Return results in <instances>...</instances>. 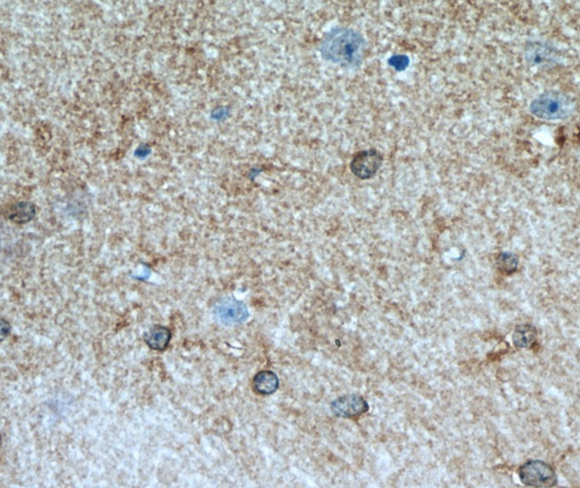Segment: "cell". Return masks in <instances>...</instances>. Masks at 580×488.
Segmentation results:
<instances>
[{
	"instance_id": "5",
	"label": "cell",
	"mask_w": 580,
	"mask_h": 488,
	"mask_svg": "<svg viewBox=\"0 0 580 488\" xmlns=\"http://www.w3.org/2000/svg\"><path fill=\"white\" fill-rule=\"evenodd\" d=\"M381 154L374 149L358 152L350 162L352 173L362 180L373 178L383 165Z\"/></svg>"
},
{
	"instance_id": "4",
	"label": "cell",
	"mask_w": 580,
	"mask_h": 488,
	"mask_svg": "<svg viewBox=\"0 0 580 488\" xmlns=\"http://www.w3.org/2000/svg\"><path fill=\"white\" fill-rule=\"evenodd\" d=\"M520 481L534 487H552L558 484V476L551 466L542 461L532 460L523 464L519 470Z\"/></svg>"
},
{
	"instance_id": "12",
	"label": "cell",
	"mask_w": 580,
	"mask_h": 488,
	"mask_svg": "<svg viewBox=\"0 0 580 488\" xmlns=\"http://www.w3.org/2000/svg\"><path fill=\"white\" fill-rule=\"evenodd\" d=\"M389 66L396 70L397 72H404L411 64V60L405 54H396L388 60Z\"/></svg>"
},
{
	"instance_id": "13",
	"label": "cell",
	"mask_w": 580,
	"mask_h": 488,
	"mask_svg": "<svg viewBox=\"0 0 580 488\" xmlns=\"http://www.w3.org/2000/svg\"><path fill=\"white\" fill-rule=\"evenodd\" d=\"M500 265L506 271L513 270L516 267V259L513 255L506 253L500 258Z\"/></svg>"
},
{
	"instance_id": "11",
	"label": "cell",
	"mask_w": 580,
	"mask_h": 488,
	"mask_svg": "<svg viewBox=\"0 0 580 488\" xmlns=\"http://www.w3.org/2000/svg\"><path fill=\"white\" fill-rule=\"evenodd\" d=\"M35 213L33 204L20 203L12 207L9 218L14 223H26L33 219Z\"/></svg>"
},
{
	"instance_id": "10",
	"label": "cell",
	"mask_w": 580,
	"mask_h": 488,
	"mask_svg": "<svg viewBox=\"0 0 580 488\" xmlns=\"http://www.w3.org/2000/svg\"><path fill=\"white\" fill-rule=\"evenodd\" d=\"M537 331L531 324H522L518 327L513 336L514 344L518 348H529L536 342Z\"/></svg>"
},
{
	"instance_id": "2",
	"label": "cell",
	"mask_w": 580,
	"mask_h": 488,
	"mask_svg": "<svg viewBox=\"0 0 580 488\" xmlns=\"http://www.w3.org/2000/svg\"><path fill=\"white\" fill-rule=\"evenodd\" d=\"M575 99L567 93L550 90L532 100L529 110L536 117L546 120H564L570 117L576 110Z\"/></svg>"
},
{
	"instance_id": "3",
	"label": "cell",
	"mask_w": 580,
	"mask_h": 488,
	"mask_svg": "<svg viewBox=\"0 0 580 488\" xmlns=\"http://www.w3.org/2000/svg\"><path fill=\"white\" fill-rule=\"evenodd\" d=\"M525 59L529 66L551 69L562 64L561 52L551 44L532 41L525 46Z\"/></svg>"
},
{
	"instance_id": "9",
	"label": "cell",
	"mask_w": 580,
	"mask_h": 488,
	"mask_svg": "<svg viewBox=\"0 0 580 488\" xmlns=\"http://www.w3.org/2000/svg\"><path fill=\"white\" fill-rule=\"evenodd\" d=\"M279 386V381L272 371H260L253 378L255 391L263 395L275 393Z\"/></svg>"
},
{
	"instance_id": "1",
	"label": "cell",
	"mask_w": 580,
	"mask_h": 488,
	"mask_svg": "<svg viewBox=\"0 0 580 488\" xmlns=\"http://www.w3.org/2000/svg\"><path fill=\"white\" fill-rule=\"evenodd\" d=\"M367 44L358 31L338 27L324 34L319 51L324 60L347 70H357L362 64Z\"/></svg>"
},
{
	"instance_id": "7",
	"label": "cell",
	"mask_w": 580,
	"mask_h": 488,
	"mask_svg": "<svg viewBox=\"0 0 580 488\" xmlns=\"http://www.w3.org/2000/svg\"><path fill=\"white\" fill-rule=\"evenodd\" d=\"M331 409L336 416L357 417L369 411V407L364 398L359 395H346L331 402Z\"/></svg>"
},
{
	"instance_id": "6",
	"label": "cell",
	"mask_w": 580,
	"mask_h": 488,
	"mask_svg": "<svg viewBox=\"0 0 580 488\" xmlns=\"http://www.w3.org/2000/svg\"><path fill=\"white\" fill-rule=\"evenodd\" d=\"M214 312L219 321L228 327L242 324L249 317V309L244 302L230 297L218 301Z\"/></svg>"
},
{
	"instance_id": "14",
	"label": "cell",
	"mask_w": 580,
	"mask_h": 488,
	"mask_svg": "<svg viewBox=\"0 0 580 488\" xmlns=\"http://www.w3.org/2000/svg\"><path fill=\"white\" fill-rule=\"evenodd\" d=\"M11 331V325L4 319H2L1 322V338L4 340L8 335L10 334Z\"/></svg>"
},
{
	"instance_id": "8",
	"label": "cell",
	"mask_w": 580,
	"mask_h": 488,
	"mask_svg": "<svg viewBox=\"0 0 580 488\" xmlns=\"http://www.w3.org/2000/svg\"><path fill=\"white\" fill-rule=\"evenodd\" d=\"M172 333L170 330L162 325H154L144 335L145 342L152 350L164 351L168 347Z\"/></svg>"
}]
</instances>
